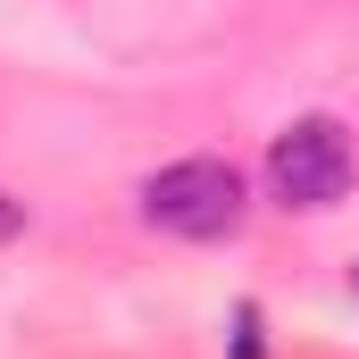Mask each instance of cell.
Segmentation results:
<instances>
[{
  "label": "cell",
  "mask_w": 359,
  "mask_h": 359,
  "mask_svg": "<svg viewBox=\"0 0 359 359\" xmlns=\"http://www.w3.org/2000/svg\"><path fill=\"white\" fill-rule=\"evenodd\" d=\"M134 201H142V226L176 234V243H226L251 217V184H243L234 159H168V168L142 176Z\"/></svg>",
  "instance_id": "cell-1"
},
{
  "label": "cell",
  "mask_w": 359,
  "mask_h": 359,
  "mask_svg": "<svg viewBox=\"0 0 359 359\" xmlns=\"http://www.w3.org/2000/svg\"><path fill=\"white\" fill-rule=\"evenodd\" d=\"M351 176H359L351 126H343V117H326V109L292 117V126L268 142V201H276V209L318 217V209H334V201L351 192Z\"/></svg>",
  "instance_id": "cell-2"
},
{
  "label": "cell",
  "mask_w": 359,
  "mask_h": 359,
  "mask_svg": "<svg viewBox=\"0 0 359 359\" xmlns=\"http://www.w3.org/2000/svg\"><path fill=\"white\" fill-rule=\"evenodd\" d=\"M234 359H259V309L251 301L234 309Z\"/></svg>",
  "instance_id": "cell-3"
},
{
  "label": "cell",
  "mask_w": 359,
  "mask_h": 359,
  "mask_svg": "<svg viewBox=\"0 0 359 359\" xmlns=\"http://www.w3.org/2000/svg\"><path fill=\"white\" fill-rule=\"evenodd\" d=\"M17 234H25V201H17V192H0V251H8Z\"/></svg>",
  "instance_id": "cell-4"
},
{
  "label": "cell",
  "mask_w": 359,
  "mask_h": 359,
  "mask_svg": "<svg viewBox=\"0 0 359 359\" xmlns=\"http://www.w3.org/2000/svg\"><path fill=\"white\" fill-rule=\"evenodd\" d=\"M351 284H359V268H351Z\"/></svg>",
  "instance_id": "cell-5"
}]
</instances>
